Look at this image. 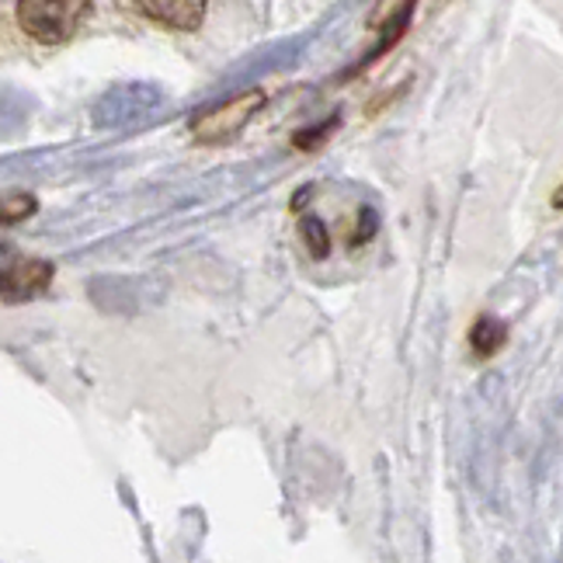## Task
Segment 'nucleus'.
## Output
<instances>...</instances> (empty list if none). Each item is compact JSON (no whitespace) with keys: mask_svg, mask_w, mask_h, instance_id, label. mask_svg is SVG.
Segmentation results:
<instances>
[{"mask_svg":"<svg viewBox=\"0 0 563 563\" xmlns=\"http://www.w3.org/2000/svg\"><path fill=\"white\" fill-rule=\"evenodd\" d=\"M14 11L21 32L35 38L38 46H63L91 14V4L88 0H53V4L49 0H21Z\"/></svg>","mask_w":563,"mask_h":563,"instance_id":"1","label":"nucleus"},{"mask_svg":"<svg viewBox=\"0 0 563 563\" xmlns=\"http://www.w3.org/2000/svg\"><path fill=\"white\" fill-rule=\"evenodd\" d=\"M302 230L310 233V251H313V257H323V254L331 251V244H328L331 236H328V230H323L320 220H307V223H302Z\"/></svg>","mask_w":563,"mask_h":563,"instance_id":"7","label":"nucleus"},{"mask_svg":"<svg viewBox=\"0 0 563 563\" xmlns=\"http://www.w3.org/2000/svg\"><path fill=\"white\" fill-rule=\"evenodd\" d=\"M265 108V91H241L212 108H202L199 115L191 119V136L199 143H227L233 140L241 129H247V122Z\"/></svg>","mask_w":563,"mask_h":563,"instance_id":"2","label":"nucleus"},{"mask_svg":"<svg viewBox=\"0 0 563 563\" xmlns=\"http://www.w3.org/2000/svg\"><path fill=\"white\" fill-rule=\"evenodd\" d=\"M129 11H136L143 18H150L154 25L175 29V32H191L202 25L206 4L202 0H164V4H154V0H140V4H125Z\"/></svg>","mask_w":563,"mask_h":563,"instance_id":"4","label":"nucleus"},{"mask_svg":"<svg viewBox=\"0 0 563 563\" xmlns=\"http://www.w3.org/2000/svg\"><path fill=\"white\" fill-rule=\"evenodd\" d=\"M553 209H563V185L553 191Z\"/></svg>","mask_w":563,"mask_h":563,"instance_id":"8","label":"nucleus"},{"mask_svg":"<svg viewBox=\"0 0 563 563\" xmlns=\"http://www.w3.org/2000/svg\"><path fill=\"white\" fill-rule=\"evenodd\" d=\"M35 212H38V199L32 191H4L0 195V227L25 223Z\"/></svg>","mask_w":563,"mask_h":563,"instance_id":"6","label":"nucleus"},{"mask_svg":"<svg viewBox=\"0 0 563 563\" xmlns=\"http://www.w3.org/2000/svg\"><path fill=\"white\" fill-rule=\"evenodd\" d=\"M505 341H508V331H505V323L501 320H494V317H481L470 328V344H473V352L487 358L494 352H501L505 349Z\"/></svg>","mask_w":563,"mask_h":563,"instance_id":"5","label":"nucleus"},{"mask_svg":"<svg viewBox=\"0 0 563 563\" xmlns=\"http://www.w3.org/2000/svg\"><path fill=\"white\" fill-rule=\"evenodd\" d=\"M56 268L49 262H38V257H25V262H14L0 272V299L8 302H21V299H32L38 292L49 289Z\"/></svg>","mask_w":563,"mask_h":563,"instance_id":"3","label":"nucleus"}]
</instances>
